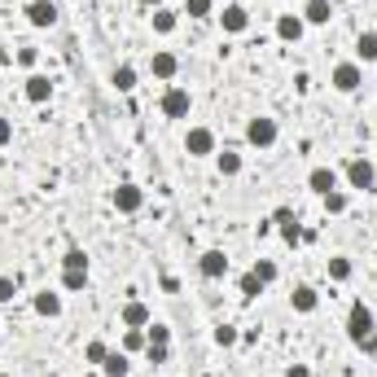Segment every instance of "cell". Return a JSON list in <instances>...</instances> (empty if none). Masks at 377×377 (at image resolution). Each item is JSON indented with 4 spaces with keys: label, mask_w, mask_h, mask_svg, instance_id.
<instances>
[{
    "label": "cell",
    "mask_w": 377,
    "mask_h": 377,
    "mask_svg": "<svg viewBox=\"0 0 377 377\" xmlns=\"http://www.w3.org/2000/svg\"><path fill=\"white\" fill-rule=\"evenodd\" d=\"M373 329H377V325H373V311H369L364 303H351V311H347V338L360 347V342H364Z\"/></svg>",
    "instance_id": "cell-1"
},
{
    "label": "cell",
    "mask_w": 377,
    "mask_h": 377,
    "mask_svg": "<svg viewBox=\"0 0 377 377\" xmlns=\"http://www.w3.org/2000/svg\"><path fill=\"white\" fill-rule=\"evenodd\" d=\"M185 154H189V158H206V154H215V132H211V127H189V136H185Z\"/></svg>",
    "instance_id": "cell-2"
},
{
    "label": "cell",
    "mask_w": 377,
    "mask_h": 377,
    "mask_svg": "<svg viewBox=\"0 0 377 377\" xmlns=\"http://www.w3.org/2000/svg\"><path fill=\"white\" fill-rule=\"evenodd\" d=\"M329 84H334L338 92H355L360 84H364V71H360V62H338Z\"/></svg>",
    "instance_id": "cell-3"
},
{
    "label": "cell",
    "mask_w": 377,
    "mask_h": 377,
    "mask_svg": "<svg viewBox=\"0 0 377 377\" xmlns=\"http://www.w3.org/2000/svg\"><path fill=\"white\" fill-rule=\"evenodd\" d=\"M347 180H351V189H373L377 162H369V158H351V162H347Z\"/></svg>",
    "instance_id": "cell-4"
},
{
    "label": "cell",
    "mask_w": 377,
    "mask_h": 377,
    "mask_svg": "<svg viewBox=\"0 0 377 377\" xmlns=\"http://www.w3.org/2000/svg\"><path fill=\"white\" fill-rule=\"evenodd\" d=\"M246 141H250V145H259V150H268V145L276 141V123L259 114V119H250V123H246Z\"/></svg>",
    "instance_id": "cell-5"
},
{
    "label": "cell",
    "mask_w": 377,
    "mask_h": 377,
    "mask_svg": "<svg viewBox=\"0 0 377 377\" xmlns=\"http://www.w3.org/2000/svg\"><path fill=\"white\" fill-rule=\"evenodd\" d=\"M307 189L320 193V198H325V193H334V189H338V171H334V167H311V171H307Z\"/></svg>",
    "instance_id": "cell-6"
},
{
    "label": "cell",
    "mask_w": 377,
    "mask_h": 377,
    "mask_svg": "<svg viewBox=\"0 0 377 377\" xmlns=\"http://www.w3.org/2000/svg\"><path fill=\"white\" fill-rule=\"evenodd\" d=\"M198 272L206 276V281H220V276L228 272V255H224V250H206V255L198 259Z\"/></svg>",
    "instance_id": "cell-7"
},
{
    "label": "cell",
    "mask_w": 377,
    "mask_h": 377,
    "mask_svg": "<svg viewBox=\"0 0 377 377\" xmlns=\"http://www.w3.org/2000/svg\"><path fill=\"white\" fill-rule=\"evenodd\" d=\"M162 114H167V119H185L189 114V92L185 88H167L162 92Z\"/></svg>",
    "instance_id": "cell-8"
},
{
    "label": "cell",
    "mask_w": 377,
    "mask_h": 377,
    "mask_svg": "<svg viewBox=\"0 0 377 377\" xmlns=\"http://www.w3.org/2000/svg\"><path fill=\"white\" fill-rule=\"evenodd\" d=\"M119 320L127 325V329H145L154 316H150V307H145L141 299H132V303H123V311H119Z\"/></svg>",
    "instance_id": "cell-9"
},
{
    "label": "cell",
    "mask_w": 377,
    "mask_h": 377,
    "mask_svg": "<svg viewBox=\"0 0 377 377\" xmlns=\"http://www.w3.org/2000/svg\"><path fill=\"white\" fill-rule=\"evenodd\" d=\"M53 18H57L53 0H31V5H27V22L31 27H53Z\"/></svg>",
    "instance_id": "cell-10"
},
{
    "label": "cell",
    "mask_w": 377,
    "mask_h": 377,
    "mask_svg": "<svg viewBox=\"0 0 377 377\" xmlns=\"http://www.w3.org/2000/svg\"><path fill=\"white\" fill-rule=\"evenodd\" d=\"M276 36H281L285 44H299L303 40V18L299 13H281V18H276Z\"/></svg>",
    "instance_id": "cell-11"
},
{
    "label": "cell",
    "mask_w": 377,
    "mask_h": 377,
    "mask_svg": "<svg viewBox=\"0 0 377 377\" xmlns=\"http://www.w3.org/2000/svg\"><path fill=\"white\" fill-rule=\"evenodd\" d=\"M141 202H145V193H141L136 185H119V189H114V206L127 211V215H132V211H141Z\"/></svg>",
    "instance_id": "cell-12"
},
{
    "label": "cell",
    "mask_w": 377,
    "mask_h": 377,
    "mask_svg": "<svg viewBox=\"0 0 377 377\" xmlns=\"http://www.w3.org/2000/svg\"><path fill=\"white\" fill-rule=\"evenodd\" d=\"M290 303H294V311H303V316H307V311H316V307H320V294L311 290V285H294Z\"/></svg>",
    "instance_id": "cell-13"
},
{
    "label": "cell",
    "mask_w": 377,
    "mask_h": 377,
    "mask_svg": "<svg viewBox=\"0 0 377 377\" xmlns=\"http://www.w3.org/2000/svg\"><path fill=\"white\" fill-rule=\"evenodd\" d=\"M220 27H224V31H233V36H237V31H246V27H250V13H246L241 5H228V9L220 13Z\"/></svg>",
    "instance_id": "cell-14"
},
{
    "label": "cell",
    "mask_w": 377,
    "mask_h": 377,
    "mask_svg": "<svg viewBox=\"0 0 377 377\" xmlns=\"http://www.w3.org/2000/svg\"><path fill=\"white\" fill-rule=\"evenodd\" d=\"M22 92H27V101L40 106V101H48V97H53V84H48V75H31Z\"/></svg>",
    "instance_id": "cell-15"
},
{
    "label": "cell",
    "mask_w": 377,
    "mask_h": 377,
    "mask_svg": "<svg viewBox=\"0 0 377 377\" xmlns=\"http://www.w3.org/2000/svg\"><path fill=\"white\" fill-rule=\"evenodd\" d=\"M334 18V5L329 0H307V9H303V22H316V27H325Z\"/></svg>",
    "instance_id": "cell-16"
},
{
    "label": "cell",
    "mask_w": 377,
    "mask_h": 377,
    "mask_svg": "<svg viewBox=\"0 0 377 377\" xmlns=\"http://www.w3.org/2000/svg\"><path fill=\"white\" fill-rule=\"evenodd\" d=\"M355 57L360 62H377V31H360L355 36Z\"/></svg>",
    "instance_id": "cell-17"
},
{
    "label": "cell",
    "mask_w": 377,
    "mask_h": 377,
    "mask_svg": "<svg viewBox=\"0 0 377 377\" xmlns=\"http://www.w3.org/2000/svg\"><path fill=\"white\" fill-rule=\"evenodd\" d=\"M31 307H36L40 316H57V311H62V294H53V290H40Z\"/></svg>",
    "instance_id": "cell-18"
},
{
    "label": "cell",
    "mask_w": 377,
    "mask_h": 377,
    "mask_svg": "<svg viewBox=\"0 0 377 377\" xmlns=\"http://www.w3.org/2000/svg\"><path fill=\"white\" fill-rule=\"evenodd\" d=\"M176 71H180V57L176 53H154V75L158 79H171Z\"/></svg>",
    "instance_id": "cell-19"
},
{
    "label": "cell",
    "mask_w": 377,
    "mask_h": 377,
    "mask_svg": "<svg viewBox=\"0 0 377 377\" xmlns=\"http://www.w3.org/2000/svg\"><path fill=\"white\" fill-rule=\"evenodd\" d=\"M101 369H106V377H127V369H132V364H127V355H123V351H110Z\"/></svg>",
    "instance_id": "cell-20"
},
{
    "label": "cell",
    "mask_w": 377,
    "mask_h": 377,
    "mask_svg": "<svg viewBox=\"0 0 377 377\" xmlns=\"http://www.w3.org/2000/svg\"><path fill=\"white\" fill-rule=\"evenodd\" d=\"M110 84L119 88V92H132V88H136V71H132V66H114V75H110Z\"/></svg>",
    "instance_id": "cell-21"
},
{
    "label": "cell",
    "mask_w": 377,
    "mask_h": 377,
    "mask_svg": "<svg viewBox=\"0 0 377 377\" xmlns=\"http://www.w3.org/2000/svg\"><path fill=\"white\" fill-rule=\"evenodd\" d=\"M176 27H180V18L171 9H154V31H158V36H171Z\"/></svg>",
    "instance_id": "cell-22"
},
{
    "label": "cell",
    "mask_w": 377,
    "mask_h": 377,
    "mask_svg": "<svg viewBox=\"0 0 377 377\" xmlns=\"http://www.w3.org/2000/svg\"><path fill=\"white\" fill-rule=\"evenodd\" d=\"M215 167H220V176H237V171H241V154H233V150H224V154L215 158Z\"/></svg>",
    "instance_id": "cell-23"
},
{
    "label": "cell",
    "mask_w": 377,
    "mask_h": 377,
    "mask_svg": "<svg viewBox=\"0 0 377 377\" xmlns=\"http://www.w3.org/2000/svg\"><path fill=\"white\" fill-rule=\"evenodd\" d=\"M351 206V198L342 189H334V193H325V211H329V215H342V211Z\"/></svg>",
    "instance_id": "cell-24"
},
{
    "label": "cell",
    "mask_w": 377,
    "mask_h": 377,
    "mask_svg": "<svg viewBox=\"0 0 377 377\" xmlns=\"http://www.w3.org/2000/svg\"><path fill=\"white\" fill-rule=\"evenodd\" d=\"M237 290L246 294V299H259V294H264V281H259V276H255V272H246V276H241V281H237Z\"/></svg>",
    "instance_id": "cell-25"
},
{
    "label": "cell",
    "mask_w": 377,
    "mask_h": 377,
    "mask_svg": "<svg viewBox=\"0 0 377 377\" xmlns=\"http://www.w3.org/2000/svg\"><path fill=\"white\" fill-rule=\"evenodd\" d=\"M351 272H355V268H351V259H342V255L329 259V276H334V281H351Z\"/></svg>",
    "instance_id": "cell-26"
},
{
    "label": "cell",
    "mask_w": 377,
    "mask_h": 377,
    "mask_svg": "<svg viewBox=\"0 0 377 377\" xmlns=\"http://www.w3.org/2000/svg\"><path fill=\"white\" fill-rule=\"evenodd\" d=\"M250 272H255L264 285H272V281H276V264H272V259H255V268H250Z\"/></svg>",
    "instance_id": "cell-27"
},
{
    "label": "cell",
    "mask_w": 377,
    "mask_h": 377,
    "mask_svg": "<svg viewBox=\"0 0 377 377\" xmlns=\"http://www.w3.org/2000/svg\"><path fill=\"white\" fill-rule=\"evenodd\" d=\"M145 347H150L145 329H127V334H123V351H145Z\"/></svg>",
    "instance_id": "cell-28"
},
{
    "label": "cell",
    "mask_w": 377,
    "mask_h": 377,
    "mask_svg": "<svg viewBox=\"0 0 377 377\" xmlns=\"http://www.w3.org/2000/svg\"><path fill=\"white\" fill-rule=\"evenodd\" d=\"M62 264H66V268H75V272H88V255L79 250V246H71V250H66V259H62Z\"/></svg>",
    "instance_id": "cell-29"
},
{
    "label": "cell",
    "mask_w": 377,
    "mask_h": 377,
    "mask_svg": "<svg viewBox=\"0 0 377 377\" xmlns=\"http://www.w3.org/2000/svg\"><path fill=\"white\" fill-rule=\"evenodd\" d=\"M84 285H88V272H75V268L62 272V290H84Z\"/></svg>",
    "instance_id": "cell-30"
},
{
    "label": "cell",
    "mask_w": 377,
    "mask_h": 377,
    "mask_svg": "<svg viewBox=\"0 0 377 377\" xmlns=\"http://www.w3.org/2000/svg\"><path fill=\"white\" fill-rule=\"evenodd\" d=\"M215 342H220V347H237L241 334L233 329V325H215Z\"/></svg>",
    "instance_id": "cell-31"
},
{
    "label": "cell",
    "mask_w": 377,
    "mask_h": 377,
    "mask_svg": "<svg viewBox=\"0 0 377 377\" xmlns=\"http://www.w3.org/2000/svg\"><path fill=\"white\" fill-rule=\"evenodd\" d=\"M106 355H110L106 342H88V347H84V360H88V364H106Z\"/></svg>",
    "instance_id": "cell-32"
},
{
    "label": "cell",
    "mask_w": 377,
    "mask_h": 377,
    "mask_svg": "<svg viewBox=\"0 0 377 377\" xmlns=\"http://www.w3.org/2000/svg\"><path fill=\"white\" fill-rule=\"evenodd\" d=\"M145 355H150V364H167V342H150V347H145Z\"/></svg>",
    "instance_id": "cell-33"
},
{
    "label": "cell",
    "mask_w": 377,
    "mask_h": 377,
    "mask_svg": "<svg viewBox=\"0 0 377 377\" xmlns=\"http://www.w3.org/2000/svg\"><path fill=\"white\" fill-rule=\"evenodd\" d=\"M185 13L189 18H211V0H185Z\"/></svg>",
    "instance_id": "cell-34"
},
{
    "label": "cell",
    "mask_w": 377,
    "mask_h": 377,
    "mask_svg": "<svg viewBox=\"0 0 377 377\" xmlns=\"http://www.w3.org/2000/svg\"><path fill=\"white\" fill-rule=\"evenodd\" d=\"M145 338H150V342H171V329H167V325H145Z\"/></svg>",
    "instance_id": "cell-35"
},
{
    "label": "cell",
    "mask_w": 377,
    "mask_h": 377,
    "mask_svg": "<svg viewBox=\"0 0 377 377\" xmlns=\"http://www.w3.org/2000/svg\"><path fill=\"white\" fill-rule=\"evenodd\" d=\"M281 237H285L290 246H299V241H303V224H299V220H294V224H281Z\"/></svg>",
    "instance_id": "cell-36"
},
{
    "label": "cell",
    "mask_w": 377,
    "mask_h": 377,
    "mask_svg": "<svg viewBox=\"0 0 377 377\" xmlns=\"http://www.w3.org/2000/svg\"><path fill=\"white\" fill-rule=\"evenodd\" d=\"M13 294H18V281H13V276H0V303H13Z\"/></svg>",
    "instance_id": "cell-37"
},
{
    "label": "cell",
    "mask_w": 377,
    "mask_h": 377,
    "mask_svg": "<svg viewBox=\"0 0 377 377\" xmlns=\"http://www.w3.org/2000/svg\"><path fill=\"white\" fill-rule=\"evenodd\" d=\"M36 57H40L36 48H18V66H36Z\"/></svg>",
    "instance_id": "cell-38"
},
{
    "label": "cell",
    "mask_w": 377,
    "mask_h": 377,
    "mask_svg": "<svg viewBox=\"0 0 377 377\" xmlns=\"http://www.w3.org/2000/svg\"><path fill=\"white\" fill-rule=\"evenodd\" d=\"M272 224H294V211H290V206H276V215H272Z\"/></svg>",
    "instance_id": "cell-39"
},
{
    "label": "cell",
    "mask_w": 377,
    "mask_h": 377,
    "mask_svg": "<svg viewBox=\"0 0 377 377\" xmlns=\"http://www.w3.org/2000/svg\"><path fill=\"white\" fill-rule=\"evenodd\" d=\"M9 141H13V123L0 119V145H9Z\"/></svg>",
    "instance_id": "cell-40"
},
{
    "label": "cell",
    "mask_w": 377,
    "mask_h": 377,
    "mask_svg": "<svg viewBox=\"0 0 377 377\" xmlns=\"http://www.w3.org/2000/svg\"><path fill=\"white\" fill-rule=\"evenodd\" d=\"M360 347H364V355H377V329H373L364 342H360Z\"/></svg>",
    "instance_id": "cell-41"
},
{
    "label": "cell",
    "mask_w": 377,
    "mask_h": 377,
    "mask_svg": "<svg viewBox=\"0 0 377 377\" xmlns=\"http://www.w3.org/2000/svg\"><path fill=\"white\" fill-rule=\"evenodd\" d=\"M285 377H311V369H307V364H290Z\"/></svg>",
    "instance_id": "cell-42"
},
{
    "label": "cell",
    "mask_w": 377,
    "mask_h": 377,
    "mask_svg": "<svg viewBox=\"0 0 377 377\" xmlns=\"http://www.w3.org/2000/svg\"><path fill=\"white\" fill-rule=\"evenodd\" d=\"M141 5H154V9H158V5H162V0H141Z\"/></svg>",
    "instance_id": "cell-43"
},
{
    "label": "cell",
    "mask_w": 377,
    "mask_h": 377,
    "mask_svg": "<svg viewBox=\"0 0 377 377\" xmlns=\"http://www.w3.org/2000/svg\"><path fill=\"white\" fill-rule=\"evenodd\" d=\"M5 377H13V373H5Z\"/></svg>",
    "instance_id": "cell-44"
}]
</instances>
